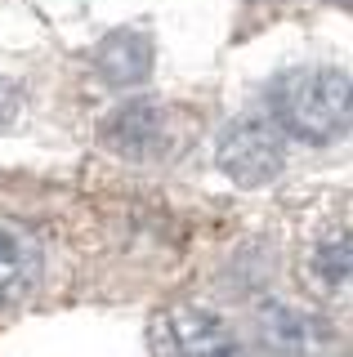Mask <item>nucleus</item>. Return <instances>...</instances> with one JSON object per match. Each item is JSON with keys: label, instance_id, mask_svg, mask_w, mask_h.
Wrapping results in <instances>:
<instances>
[{"label": "nucleus", "instance_id": "423d86ee", "mask_svg": "<svg viewBox=\"0 0 353 357\" xmlns=\"http://www.w3.org/2000/svg\"><path fill=\"white\" fill-rule=\"evenodd\" d=\"M94 67L107 85H139L152 67V40L143 31H117L98 45Z\"/></svg>", "mask_w": 353, "mask_h": 357}, {"label": "nucleus", "instance_id": "20e7f679", "mask_svg": "<svg viewBox=\"0 0 353 357\" xmlns=\"http://www.w3.org/2000/svg\"><path fill=\"white\" fill-rule=\"evenodd\" d=\"M165 134V112L152 98H126L103 121V143L117 156H148Z\"/></svg>", "mask_w": 353, "mask_h": 357}, {"label": "nucleus", "instance_id": "f257e3e1", "mask_svg": "<svg viewBox=\"0 0 353 357\" xmlns=\"http://www.w3.org/2000/svg\"><path fill=\"white\" fill-rule=\"evenodd\" d=\"M269 116L291 139L326 148L353 130V81L336 67H291L269 85Z\"/></svg>", "mask_w": 353, "mask_h": 357}, {"label": "nucleus", "instance_id": "6e6552de", "mask_svg": "<svg viewBox=\"0 0 353 357\" xmlns=\"http://www.w3.org/2000/svg\"><path fill=\"white\" fill-rule=\"evenodd\" d=\"M23 121V89H18L9 76H0V134L14 130Z\"/></svg>", "mask_w": 353, "mask_h": 357}, {"label": "nucleus", "instance_id": "39448f33", "mask_svg": "<svg viewBox=\"0 0 353 357\" xmlns=\"http://www.w3.org/2000/svg\"><path fill=\"white\" fill-rule=\"evenodd\" d=\"M40 282V255L18 228L0 223V308H14Z\"/></svg>", "mask_w": 353, "mask_h": 357}, {"label": "nucleus", "instance_id": "7ed1b4c3", "mask_svg": "<svg viewBox=\"0 0 353 357\" xmlns=\"http://www.w3.org/2000/svg\"><path fill=\"white\" fill-rule=\"evenodd\" d=\"M165 335H170L174 357H241L233 326L206 308H174Z\"/></svg>", "mask_w": 353, "mask_h": 357}, {"label": "nucleus", "instance_id": "f03ea898", "mask_svg": "<svg viewBox=\"0 0 353 357\" xmlns=\"http://www.w3.org/2000/svg\"><path fill=\"white\" fill-rule=\"evenodd\" d=\"M215 165L237 188H269L286 170V130L273 116H233L215 139Z\"/></svg>", "mask_w": 353, "mask_h": 357}, {"label": "nucleus", "instance_id": "0eeeda50", "mask_svg": "<svg viewBox=\"0 0 353 357\" xmlns=\"http://www.w3.org/2000/svg\"><path fill=\"white\" fill-rule=\"evenodd\" d=\"M260 340L273 357H308V349H313V317L273 299V304L260 308Z\"/></svg>", "mask_w": 353, "mask_h": 357}]
</instances>
